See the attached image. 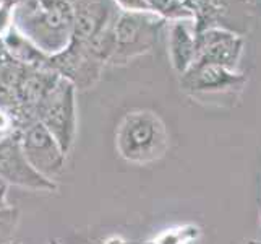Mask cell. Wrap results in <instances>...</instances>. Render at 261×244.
Segmentation results:
<instances>
[{"label": "cell", "instance_id": "1", "mask_svg": "<svg viewBox=\"0 0 261 244\" xmlns=\"http://www.w3.org/2000/svg\"><path fill=\"white\" fill-rule=\"evenodd\" d=\"M12 25L44 56L52 57L70 46L73 8L56 0H18L12 8Z\"/></svg>", "mask_w": 261, "mask_h": 244}, {"label": "cell", "instance_id": "2", "mask_svg": "<svg viewBox=\"0 0 261 244\" xmlns=\"http://www.w3.org/2000/svg\"><path fill=\"white\" fill-rule=\"evenodd\" d=\"M167 147V129L163 119L152 111H130L117 125L115 148L128 163L148 165L163 158Z\"/></svg>", "mask_w": 261, "mask_h": 244}, {"label": "cell", "instance_id": "3", "mask_svg": "<svg viewBox=\"0 0 261 244\" xmlns=\"http://www.w3.org/2000/svg\"><path fill=\"white\" fill-rule=\"evenodd\" d=\"M34 114L36 121L47 129L67 155L76 135V88L68 80L59 77L36 106Z\"/></svg>", "mask_w": 261, "mask_h": 244}, {"label": "cell", "instance_id": "4", "mask_svg": "<svg viewBox=\"0 0 261 244\" xmlns=\"http://www.w3.org/2000/svg\"><path fill=\"white\" fill-rule=\"evenodd\" d=\"M166 20L159 15L146 13H123L119 12L114 20L115 52L109 62L125 64L133 57L141 56L152 49L158 41L161 28Z\"/></svg>", "mask_w": 261, "mask_h": 244}, {"label": "cell", "instance_id": "5", "mask_svg": "<svg viewBox=\"0 0 261 244\" xmlns=\"http://www.w3.org/2000/svg\"><path fill=\"white\" fill-rule=\"evenodd\" d=\"M21 150L30 165L38 173L50 181L56 179L65 166L67 155L57 140L47 132L39 121H30L18 129Z\"/></svg>", "mask_w": 261, "mask_h": 244}, {"label": "cell", "instance_id": "6", "mask_svg": "<svg viewBox=\"0 0 261 244\" xmlns=\"http://www.w3.org/2000/svg\"><path fill=\"white\" fill-rule=\"evenodd\" d=\"M0 179L8 186H18L36 192H52L57 189L56 181L41 176L26 160L18 130L0 140Z\"/></svg>", "mask_w": 261, "mask_h": 244}, {"label": "cell", "instance_id": "7", "mask_svg": "<svg viewBox=\"0 0 261 244\" xmlns=\"http://www.w3.org/2000/svg\"><path fill=\"white\" fill-rule=\"evenodd\" d=\"M247 77L244 74L206 62H193L180 75V86L190 95L236 93L242 92Z\"/></svg>", "mask_w": 261, "mask_h": 244}, {"label": "cell", "instance_id": "8", "mask_svg": "<svg viewBox=\"0 0 261 244\" xmlns=\"http://www.w3.org/2000/svg\"><path fill=\"white\" fill-rule=\"evenodd\" d=\"M244 51V38L227 28H208L196 33V59L236 70Z\"/></svg>", "mask_w": 261, "mask_h": 244}, {"label": "cell", "instance_id": "9", "mask_svg": "<svg viewBox=\"0 0 261 244\" xmlns=\"http://www.w3.org/2000/svg\"><path fill=\"white\" fill-rule=\"evenodd\" d=\"M49 67L56 75L68 80L76 90H86L99 80L102 64L89 57L76 42H70L65 51L49 57Z\"/></svg>", "mask_w": 261, "mask_h": 244}, {"label": "cell", "instance_id": "10", "mask_svg": "<svg viewBox=\"0 0 261 244\" xmlns=\"http://www.w3.org/2000/svg\"><path fill=\"white\" fill-rule=\"evenodd\" d=\"M73 8L71 41L86 42L106 26H109L117 13L112 0H80Z\"/></svg>", "mask_w": 261, "mask_h": 244}, {"label": "cell", "instance_id": "11", "mask_svg": "<svg viewBox=\"0 0 261 244\" xmlns=\"http://www.w3.org/2000/svg\"><path fill=\"white\" fill-rule=\"evenodd\" d=\"M169 57L178 75L190 67L196 59V30L193 20L170 21Z\"/></svg>", "mask_w": 261, "mask_h": 244}, {"label": "cell", "instance_id": "12", "mask_svg": "<svg viewBox=\"0 0 261 244\" xmlns=\"http://www.w3.org/2000/svg\"><path fill=\"white\" fill-rule=\"evenodd\" d=\"M2 42L7 52H10V56L21 62L26 65H33V67H39L41 62H49V57L44 56V54L34 46L33 42H30L24 38L21 33H18L13 25H10L2 34Z\"/></svg>", "mask_w": 261, "mask_h": 244}, {"label": "cell", "instance_id": "13", "mask_svg": "<svg viewBox=\"0 0 261 244\" xmlns=\"http://www.w3.org/2000/svg\"><path fill=\"white\" fill-rule=\"evenodd\" d=\"M151 10L164 20H193V13L187 8V0H148Z\"/></svg>", "mask_w": 261, "mask_h": 244}, {"label": "cell", "instance_id": "14", "mask_svg": "<svg viewBox=\"0 0 261 244\" xmlns=\"http://www.w3.org/2000/svg\"><path fill=\"white\" fill-rule=\"evenodd\" d=\"M18 223V210L13 207L0 209V238H7L13 233Z\"/></svg>", "mask_w": 261, "mask_h": 244}, {"label": "cell", "instance_id": "15", "mask_svg": "<svg viewBox=\"0 0 261 244\" xmlns=\"http://www.w3.org/2000/svg\"><path fill=\"white\" fill-rule=\"evenodd\" d=\"M115 8L123 13H146L152 12L148 0H112ZM154 13V12H152Z\"/></svg>", "mask_w": 261, "mask_h": 244}, {"label": "cell", "instance_id": "16", "mask_svg": "<svg viewBox=\"0 0 261 244\" xmlns=\"http://www.w3.org/2000/svg\"><path fill=\"white\" fill-rule=\"evenodd\" d=\"M7 192H8V184L4 183L0 179V209H5V207H10L7 204Z\"/></svg>", "mask_w": 261, "mask_h": 244}, {"label": "cell", "instance_id": "17", "mask_svg": "<svg viewBox=\"0 0 261 244\" xmlns=\"http://www.w3.org/2000/svg\"><path fill=\"white\" fill-rule=\"evenodd\" d=\"M49 244H60V242L56 241V239H50ZM101 244H123V242L120 239H111V241H106V242H101Z\"/></svg>", "mask_w": 261, "mask_h": 244}, {"label": "cell", "instance_id": "18", "mask_svg": "<svg viewBox=\"0 0 261 244\" xmlns=\"http://www.w3.org/2000/svg\"><path fill=\"white\" fill-rule=\"evenodd\" d=\"M56 2H62V4H67L70 7H73V5H76L80 2V0H56Z\"/></svg>", "mask_w": 261, "mask_h": 244}, {"label": "cell", "instance_id": "19", "mask_svg": "<svg viewBox=\"0 0 261 244\" xmlns=\"http://www.w3.org/2000/svg\"><path fill=\"white\" fill-rule=\"evenodd\" d=\"M4 137H5V135H4V134H2V132H0V140H2V139H4Z\"/></svg>", "mask_w": 261, "mask_h": 244}, {"label": "cell", "instance_id": "20", "mask_svg": "<svg viewBox=\"0 0 261 244\" xmlns=\"http://www.w3.org/2000/svg\"><path fill=\"white\" fill-rule=\"evenodd\" d=\"M250 244H261V242H250Z\"/></svg>", "mask_w": 261, "mask_h": 244}, {"label": "cell", "instance_id": "21", "mask_svg": "<svg viewBox=\"0 0 261 244\" xmlns=\"http://www.w3.org/2000/svg\"><path fill=\"white\" fill-rule=\"evenodd\" d=\"M8 244H18V242H8Z\"/></svg>", "mask_w": 261, "mask_h": 244}]
</instances>
